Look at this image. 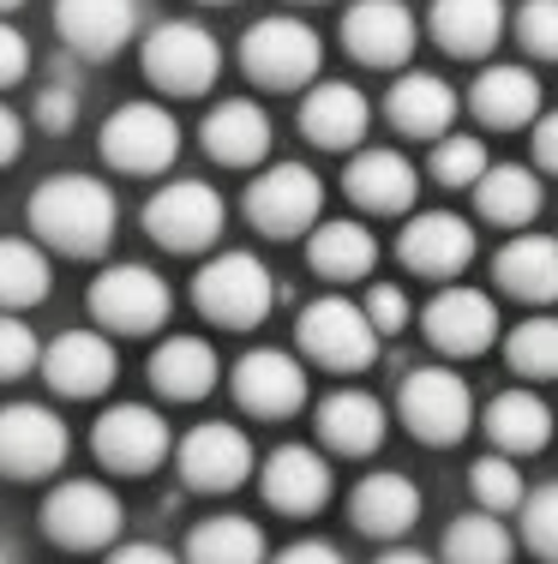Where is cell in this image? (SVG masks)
<instances>
[{
    "label": "cell",
    "mask_w": 558,
    "mask_h": 564,
    "mask_svg": "<svg viewBox=\"0 0 558 564\" xmlns=\"http://www.w3.org/2000/svg\"><path fill=\"white\" fill-rule=\"evenodd\" d=\"M114 217H121V210H114V193L97 174H48L31 193V228L55 252H73V259L109 252Z\"/></svg>",
    "instance_id": "obj_1"
},
{
    "label": "cell",
    "mask_w": 558,
    "mask_h": 564,
    "mask_svg": "<svg viewBox=\"0 0 558 564\" xmlns=\"http://www.w3.org/2000/svg\"><path fill=\"white\" fill-rule=\"evenodd\" d=\"M318 31L300 19H288V12H276V19H259L252 31L241 36V66L252 85L264 90H300L318 78Z\"/></svg>",
    "instance_id": "obj_2"
},
{
    "label": "cell",
    "mask_w": 558,
    "mask_h": 564,
    "mask_svg": "<svg viewBox=\"0 0 558 564\" xmlns=\"http://www.w3.org/2000/svg\"><path fill=\"white\" fill-rule=\"evenodd\" d=\"M217 73H222V48L205 24L168 19L144 36V78L168 97H198V90L217 85Z\"/></svg>",
    "instance_id": "obj_3"
},
{
    "label": "cell",
    "mask_w": 558,
    "mask_h": 564,
    "mask_svg": "<svg viewBox=\"0 0 558 564\" xmlns=\"http://www.w3.org/2000/svg\"><path fill=\"white\" fill-rule=\"evenodd\" d=\"M193 301H198V313H205L210 325L252 330L264 313H271L276 289H271V271H264L252 252H217V259L198 271Z\"/></svg>",
    "instance_id": "obj_4"
},
{
    "label": "cell",
    "mask_w": 558,
    "mask_h": 564,
    "mask_svg": "<svg viewBox=\"0 0 558 564\" xmlns=\"http://www.w3.org/2000/svg\"><path fill=\"white\" fill-rule=\"evenodd\" d=\"M295 337H300V348H307L318 367H330V372H361V367L379 360V330H372L366 306L342 301V294L313 301L307 313H300Z\"/></svg>",
    "instance_id": "obj_5"
},
{
    "label": "cell",
    "mask_w": 558,
    "mask_h": 564,
    "mask_svg": "<svg viewBox=\"0 0 558 564\" xmlns=\"http://www.w3.org/2000/svg\"><path fill=\"white\" fill-rule=\"evenodd\" d=\"M396 409H403V426L420 438V445H457L462 433L474 426V397L469 384L457 379V372L445 367H420L403 379V391H396Z\"/></svg>",
    "instance_id": "obj_6"
},
{
    "label": "cell",
    "mask_w": 558,
    "mask_h": 564,
    "mask_svg": "<svg viewBox=\"0 0 558 564\" xmlns=\"http://www.w3.org/2000/svg\"><path fill=\"white\" fill-rule=\"evenodd\" d=\"M102 156L121 174H163L180 156V127L163 102H127L102 120Z\"/></svg>",
    "instance_id": "obj_7"
},
{
    "label": "cell",
    "mask_w": 558,
    "mask_h": 564,
    "mask_svg": "<svg viewBox=\"0 0 558 564\" xmlns=\"http://www.w3.org/2000/svg\"><path fill=\"white\" fill-rule=\"evenodd\" d=\"M43 529L55 546H66V553L114 546V534H121V499H114L102 480H61L43 505Z\"/></svg>",
    "instance_id": "obj_8"
},
{
    "label": "cell",
    "mask_w": 558,
    "mask_h": 564,
    "mask_svg": "<svg viewBox=\"0 0 558 564\" xmlns=\"http://www.w3.org/2000/svg\"><path fill=\"white\" fill-rule=\"evenodd\" d=\"M318 205H325V186H318V174L300 169V163H271L259 181L247 186V217H252L259 235H271V240L313 235Z\"/></svg>",
    "instance_id": "obj_9"
},
{
    "label": "cell",
    "mask_w": 558,
    "mask_h": 564,
    "mask_svg": "<svg viewBox=\"0 0 558 564\" xmlns=\"http://www.w3.org/2000/svg\"><path fill=\"white\" fill-rule=\"evenodd\" d=\"M222 223H229L222 193L205 181H175L144 205V228H151V240L168 252H205L210 240L222 235Z\"/></svg>",
    "instance_id": "obj_10"
},
{
    "label": "cell",
    "mask_w": 558,
    "mask_h": 564,
    "mask_svg": "<svg viewBox=\"0 0 558 564\" xmlns=\"http://www.w3.org/2000/svg\"><path fill=\"white\" fill-rule=\"evenodd\" d=\"M66 426L55 409L36 402H0V475L12 480H43L66 463Z\"/></svg>",
    "instance_id": "obj_11"
},
{
    "label": "cell",
    "mask_w": 558,
    "mask_h": 564,
    "mask_svg": "<svg viewBox=\"0 0 558 564\" xmlns=\"http://www.w3.org/2000/svg\"><path fill=\"white\" fill-rule=\"evenodd\" d=\"M90 313L109 330L144 337V330H156L168 318V282L151 264H109V271L90 282Z\"/></svg>",
    "instance_id": "obj_12"
},
{
    "label": "cell",
    "mask_w": 558,
    "mask_h": 564,
    "mask_svg": "<svg viewBox=\"0 0 558 564\" xmlns=\"http://www.w3.org/2000/svg\"><path fill=\"white\" fill-rule=\"evenodd\" d=\"M90 445H97V456L114 475H144V468L163 463L175 438H168V421L156 409H144V402H114V409H102Z\"/></svg>",
    "instance_id": "obj_13"
},
{
    "label": "cell",
    "mask_w": 558,
    "mask_h": 564,
    "mask_svg": "<svg viewBox=\"0 0 558 564\" xmlns=\"http://www.w3.org/2000/svg\"><path fill=\"white\" fill-rule=\"evenodd\" d=\"M180 475L193 492H234L241 480L252 475V438L241 426H222V421H205L180 438L175 451Z\"/></svg>",
    "instance_id": "obj_14"
},
{
    "label": "cell",
    "mask_w": 558,
    "mask_h": 564,
    "mask_svg": "<svg viewBox=\"0 0 558 564\" xmlns=\"http://www.w3.org/2000/svg\"><path fill=\"white\" fill-rule=\"evenodd\" d=\"M234 397H241L247 414H264V421H283L307 402V367L283 348H252V355L234 360Z\"/></svg>",
    "instance_id": "obj_15"
},
{
    "label": "cell",
    "mask_w": 558,
    "mask_h": 564,
    "mask_svg": "<svg viewBox=\"0 0 558 564\" xmlns=\"http://www.w3.org/2000/svg\"><path fill=\"white\" fill-rule=\"evenodd\" d=\"M55 31L73 55L109 61L139 31V0H55Z\"/></svg>",
    "instance_id": "obj_16"
},
{
    "label": "cell",
    "mask_w": 558,
    "mask_h": 564,
    "mask_svg": "<svg viewBox=\"0 0 558 564\" xmlns=\"http://www.w3.org/2000/svg\"><path fill=\"white\" fill-rule=\"evenodd\" d=\"M342 43L366 66H403L415 55V12L403 0H354L342 12Z\"/></svg>",
    "instance_id": "obj_17"
},
{
    "label": "cell",
    "mask_w": 558,
    "mask_h": 564,
    "mask_svg": "<svg viewBox=\"0 0 558 564\" xmlns=\"http://www.w3.org/2000/svg\"><path fill=\"white\" fill-rule=\"evenodd\" d=\"M396 259L415 276H433V282L462 276V264L474 259V228L462 217H450V210H420L403 228V240H396Z\"/></svg>",
    "instance_id": "obj_18"
},
{
    "label": "cell",
    "mask_w": 558,
    "mask_h": 564,
    "mask_svg": "<svg viewBox=\"0 0 558 564\" xmlns=\"http://www.w3.org/2000/svg\"><path fill=\"white\" fill-rule=\"evenodd\" d=\"M420 325H427L433 348H445V355H486L499 337V306L481 289H445V294H433Z\"/></svg>",
    "instance_id": "obj_19"
},
{
    "label": "cell",
    "mask_w": 558,
    "mask_h": 564,
    "mask_svg": "<svg viewBox=\"0 0 558 564\" xmlns=\"http://www.w3.org/2000/svg\"><path fill=\"white\" fill-rule=\"evenodd\" d=\"M43 379L61 397H102L114 384V348L97 330H66L43 348Z\"/></svg>",
    "instance_id": "obj_20"
},
{
    "label": "cell",
    "mask_w": 558,
    "mask_h": 564,
    "mask_svg": "<svg viewBox=\"0 0 558 564\" xmlns=\"http://www.w3.org/2000/svg\"><path fill=\"white\" fill-rule=\"evenodd\" d=\"M349 517L354 529L372 534V541H403L408 529L420 522V487L408 475H366L361 487L349 492Z\"/></svg>",
    "instance_id": "obj_21"
},
{
    "label": "cell",
    "mask_w": 558,
    "mask_h": 564,
    "mask_svg": "<svg viewBox=\"0 0 558 564\" xmlns=\"http://www.w3.org/2000/svg\"><path fill=\"white\" fill-rule=\"evenodd\" d=\"M372 127V109L354 85H313L307 102H300V132L318 144V151H354Z\"/></svg>",
    "instance_id": "obj_22"
},
{
    "label": "cell",
    "mask_w": 558,
    "mask_h": 564,
    "mask_svg": "<svg viewBox=\"0 0 558 564\" xmlns=\"http://www.w3.org/2000/svg\"><path fill=\"white\" fill-rule=\"evenodd\" d=\"M264 499L276 510H288V517H313V510H325L330 499V463L307 445H283L271 451V463H264Z\"/></svg>",
    "instance_id": "obj_23"
},
{
    "label": "cell",
    "mask_w": 558,
    "mask_h": 564,
    "mask_svg": "<svg viewBox=\"0 0 558 564\" xmlns=\"http://www.w3.org/2000/svg\"><path fill=\"white\" fill-rule=\"evenodd\" d=\"M342 186H349V198L361 210H379V217H396V210L415 205V163H408L403 151H361L342 174Z\"/></svg>",
    "instance_id": "obj_24"
},
{
    "label": "cell",
    "mask_w": 558,
    "mask_h": 564,
    "mask_svg": "<svg viewBox=\"0 0 558 564\" xmlns=\"http://www.w3.org/2000/svg\"><path fill=\"white\" fill-rule=\"evenodd\" d=\"M384 109H391V127L408 132V139H445L450 120H457V90L438 73H403Z\"/></svg>",
    "instance_id": "obj_25"
},
{
    "label": "cell",
    "mask_w": 558,
    "mask_h": 564,
    "mask_svg": "<svg viewBox=\"0 0 558 564\" xmlns=\"http://www.w3.org/2000/svg\"><path fill=\"white\" fill-rule=\"evenodd\" d=\"M205 151L217 156V163H229V169L264 163V151H271V120H264V109L247 102V97L217 102V109L205 115Z\"/></svg>",
    "instance_id": "obj_26"
},
{
    "label": "cell",
    "mask_w": 558,
    "mask_h": 564,
    "mask_svg": "<svg viewBox=\"0 0 558 564\" xmlns=\"http://www.w3.org/2000/svg\"><path fill=\"white\" fill-rule=\"evenodd\" d=\"M217 379H222V367H217V348H210L205 337H168V343H156V355H151V384H156L163 397L198 402V397L217 391Z\"/></svg>",
    "instance_id": "obj_27"
},
{
    "label": "cell",
    "mask_w": 558,
    "mask_h": 564,
    "mask_svg": "<svg viewBox=\"0 0 558 564\" xmlns=\"http://www.w3.org/2000/svg\"><path fill=\"white\" fill-rule=\"evenodd\" d=\"M493 276L504 282V294H516L528 306L558 301V240L552 235H516L493 259Z\"/></svg>",
    "instance_id": "obj_28"
},
{
    "label": "cell",
    "mask_w": 558,
    "mask_h": 564,
    "mask_svg": "<svg viewBox=\"0 0 558 564\" xmlns=\"http://www.w3.org/2000/svg\"><path fill=\"white\" fill-rule=\"evenodd\" d=\"M318 438L342 456H372L384 445V402L366 391H337L318 402Z\"/></svg>",
    "instance_id": "obj_29"
},
{
    "label": "cell",
    "mask_w": 558,
    "mask_h": 564,
    "mask_svg": "<svg viewBox=\"0 0 558 564\" xmlns=\"http://www.w3.org/2000/svg\"><path fill=\"white\" fill-rule=\"evenodd\" d=\"M469 102L486 127H528V120H540V78L528 73V66H511V61L486 66V73L474 78Z\"/></svg>",
    "instance_id": "obj_30"
},
{
    "label": "cell",
    "mask_w": 558,
    "mask_h": 564,
    "mask_svg": "<svg viewBox=\"0 0 558 564\" xmlns=\"http://www.w3.org/2000/svg\"><path fill=\"white\" fill-rule=\"evenodd\" d=\"M486 438L504 456H528V451H547L552 438V409L535 391H499L486 402Z\"/></svg>",
    "instance_id": "obj_31"
},
{
    "label": "cell",
    "mask_w": 558,
    "mask_h": 564,
    "mask_svg": "<svg viewBox=\"0 0 558 564\" xmlns=\"http://www.w3.org/2000/svg\"><path fill=\"white\" fill-rule=\"evenodd\" d=\"M504 31V0H433V36L462 61H481Z\"/></svg>",
    "instance_id": "obj_32"
},
{
    "label": "cell",
    "mask_w": 558,
    "mask_h": 564,
    "mask_svg": "<svg viewBox=\"0 0 558 564\" xmlns=\"http://www.w3.org/2000/svg\"><path fill=\"white\" fill-rule=\"evenodd\" d=\"M307 264L330 282H354L379 264V240L361 223H318L307 235Z\"/></svg>",
    "instance_id": "obj_33"
},
{
    "label": "cell",
    "mask_w": 558,
    "mask_h": 564,
    "mask_svg": "<svg viewBox=\"0 0 558 564\" xmlns=\"http://www.w3.org/2000/svg\"><path fill=\"white\" fill-rule=\"evenodd\" d=\"M474 205H481L486 223L523 228L540 210V174L523 169V163H493L481 174V186H474Z\"/></svg>",
    "instance_id": "obj_34"
},
{
    "label": "cell",
    "mask_w": 558,
    "mask_h": 564,
    "mask_svg": "<svg viewBox=\"0 0 558 564\" xmlns=\"http://www.w3.org/2000/svg\"><path fill=\"white\" fill-rule=\"evenodd\" d=\"M186 564H264V529L247 517H205L186 534Z\"/></svg>",
    "instance_id": "obj_35"
},
{
    "label": "cell",
    "mask_w": 558,
    "mask_h": 564,
    "mask_svg": "<svg viewBox=\"0 0 558 564\" xmlns=\"http://www.w3.org/2000/svg\"><path fill=\"white\" fill-rule=\"evenodd\" d=\"M55 289V264L36 240H0V313L43 306Z\"/></svg>",
    "instance_id": "obj_36"
},
{
    "label": "cell",
    "mask_w": 558,
    "mask_h": 564,
    "mask_svg": "<svg viewBox=\"0 0 558 564\" xmlns=\"http://www.w3.org/2000/svg\"><path fill=\"white\" fill-rule=\"evenodd\" d=\"M445 564H511V529L493 510H469L445 529Z\"/></svg>",
    "instance_id": "obj_37"
},
{
    "label": "cell",
    "mask_w": 558,
    "mask_h": 564,
    "mask_svg": "<svg viewBox=\"0 0 558 564\" xmlns=\"http://www.w3.org/2000/svg\"><path fill=\"white\" fill-rule=\"evenodd\" d=\"M511 367L523 379H558V318H528L511 330Z\"/></svg>",
    "instance_id": "obj_38"
},
{
    "label": "cell",
    "mask_w": 558,
    "mask_h": 564,
    "mask_svg": "<svg viewBox=\"0 0 558 564\" xmlns=\"http://www.w3.org/2000/svg\"><path fill=\"white\" fill-rule=\"evenodd\" d=\"M486 169H493V156H486V144L469 139V132H445V139L433 144V181L438 186H481Z\"/></svg>",
    "instance_id": "obj_39"
},
{
    "label": "cell",
    "mask_w": 558,
    "mask_h": 564,
    "mask_svg": "<svg viewBox=\"0 0 558 564\" xmlns=\"http://www.w3.org/2000/svg\"><path fill=\"white\" fill-rule=\"evenodd\" d=\"M469 487H474V499H481V510H523L528 499V487H523V475H516V456H481V463L469 468Z\"/></svg>",
    "instance_id": "obj_40"
},
{
    "label": "cell",
    "mask_w": 558,
    "mask_h": 564,
    "mask_svg": "<svg viewBox=\"0 0 558 564\" xmlns=\"http://www.w3.org/2000/svg\"><path fill=\"white\" fill-rule=\"evenodd\" d=\"M523 541H528L535 558L558 564V480H547L540 492L523 499Z\"/></svg>",
    "instance_id": "obj_41"
},
{
    "label": "cell",
    "mask_w": 558,
    "mask_h": 564,
    "mask_svg": "<svg viewBox=\"0 0 558 564\" xmlns=\"http://www.w3.org/2000/svg\"><path fill=\"white\" fill-rule=\"evenodd\" d=\"M31 367H43V348H36V330L19 325L12 313H0V384L24 379Z\"/></svg>",
    "instance_id": "obj_42"
},
{
    "label": "cell",
    "mask_w": 558,
    "mask_h": 564,
    "mask_svg": "<svg viewBox=\"0 0 558 564\" xmlns=\"http://www.w3.org/2000/svg\"><path fill=\"white\" fill-rule=\"evenodd\" d=\"M516 36H523L528 55L558 61V0H528V7L516 12Z\"/></svg>",
    "instance_id": "obj_43"
},
{
    "label": "cell",
    "mask_w": 558,
    "mask_h": 564,
    "mask_svg": "<svg viewBox=\"0 0 558 564\" xmlns=\"http://www.w3.org/2000/svg\"><path fill=\"white\" fill-rule=\"evenodd\" d=\"M366 318H372V330H379V337L403 330L408 325V294L391 289V282H372V289H366Z\"/></svg>",
    "instance_id": "obj_44"
},
{
    "label": "cell",
    "mask_w": 558,
    "mask_h": 564,
    "mask_svg": "<svg viewBox=\"0 0 558 564\" xmlns=\"http://www.w3.org/2000/svg\"><path fill=\"white\" fill-rule=\"evenodd\" d=\"M36 120H43V127H55V132L73 127V120H78V90L66 85V78H55V85L36 97Z\"/></svg>",
    "instance_id": "obj_45"
},
{
    "label": "cell",
    "mask_w": 558,
    "mask_h": 564,
    "mask_svg": "<svg viewBox=\"0 0 558 564\" xmlns=\"http://www.w3.org/2000/svg\"><path fill=\"white\" fill-rule=\"evenodd\" d=\"M24 66H31V43H24V36L12 31L7 19H0V90H7V85H19V78H24Z\"/></svg>",
    "instance_id": "obj_46"
},
{
    "label": "cell",
    "mask_w": 558,
    "mask_h": 564,
    "mask_svg": "<svg viewBox=\"0 0 558 564\" xmlns=\"http://www.w3.org/2000/svg\"><path fill=\"white\" fill-rule=\"evenodd\" d=\"M102 564H186V558H175L168 546H156V541H127V546H114Z\"/></svg>",
    "instance_id": "obj_47"
},
{
    "label": "cell",
    "mask_w": 558,
    "mask_h": 564,
    "mask_svg": "<svg viewBox=\"0 0 558 564\" xmlns=\"http://www.w3.org/2000/svg\"><path fill=\"white\" fill-rule=\"evenodd\" d=\"M271 564H349V558H342L330 541H295V546H283Z\"/></svg>",
    "instance_id": "obj_48"
},
{
    "label": "cell",
    "mask_w": 558,
    "mask_h": 564,
    "mask_svg": "<svg viewBox=\"0 0 558 564\" xmlns=\"http://www.w3.org/2000/svg\"><path fill=\"white\" fill-rule=\"evenodd\" d=\"M535 163L558 174V115H540L535 120Z\"/></svg>",
    "instance_id": "obj_49"
},
{
    "label": "cell",
    "mask_w": 558,
    "mask_h": 564,
    "mask_svg": "<svg viewBox=\"0 0 558 564\" xmlns=\"http://www.w3.org/2000/svg\"><path fill=\"white\" fill-rule=\"evenodd\" d=\"M19 151H24V120L12 115L7 102H0V169H7V163H12V156H19Z\"/></svg>",
    "instance_id": "obj_50"
},
{
    "label": "cell",
    "mask_w": 558,
    "mask_h": 564,
    "mask_svg": "<svg viewBox=\"0 0 558 564\" xmlns=\"http://www.w3.org/2000/svg\"><path fill=\"white\" fill-rule=\"evenodd\" d=\"M379 564H433V558L415 553V546H391V553H379Z\"/></svg>",
    "instance_id": "obj_51"
},
{
    "label": "cell",
    "mask_w": 558,
    "mask_h": 564,
    "mask_svg": "<svg viewBox=\"0 0 558 564\" xmlns=\"http://www.w3.org/2000/svg\"><path fill=\"white\" fill-rule=\"evenodd\" d=\"M12 7H24V0H0V12H12Z\"/></svg>",
    "instance_id": "obj_52"
},
{
    "label": "cell",
    "mask_w": 558,
    "mask_h": 564,
    "mask_svg": "<svg viewBox=\"0 0 558 564\" xmlns=\"http://www.w3.org/2000/svg\"><path fill=\"white\" fill-rule=\"evenodd\" d=\"M0 564H12V558H7V546H0Z\"/></svg>",
    "instance_id": "obj_53"
},
{
    "label": "cell",
    "mask_w": 558,
    "mask_h": 564,
    "mask_svg": "<svg viewBox=\"0 0 558 564\" xmlns=\"http://www.w3.org/2000/svg\"><path fill=\"white\" fill-rule=\"evenodd\" d=\"M210 7H229V0H210Z\"/></svg>",
    "instance_id": "obj_54"
}]
</instances>
